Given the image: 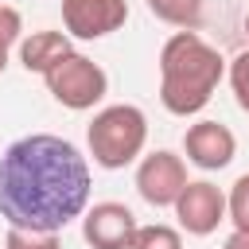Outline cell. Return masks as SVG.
<instances>
[{
    "instance_id": "6da1fadb",
    "label": "cell",
    "mask_w": 249,
    "mask_h": 249,
    "mask_svg": "<svg viewBox=\"0 0 249 249\" xmlns=\"http://www.w3.org/2000/svg\"><path fill=\"white\" fill-rule=\"evenodd\" d=\"M89 206V163L86 156L54 136L27 132L0 156V214L8 226L66 230Z\"/></svg>"
},
{
    "instance_id": "7a4b0ae2",
    "label": "cell",
    "mask_w": 249,
    "mask_h": 249,
    "mask_svg": "<svg viewBox=\"0 0 249 249\" xmlns=\"http://www.w3.org/2000/svg\"><path fill=\"white\" fill-rule=\"evenodd\" d=\"M222 78L226 58L198 31H175L160 47V105L171 117L202 113Z\"/></svg>"
},
{
    "instance_id": "3957f363",
    "label": "cell",
    "mask_w": 249,
    "mask_h": 249,
    "mask_svg": "<svg viewBox=\"0 0 249 249\" xmlns=\"http://www.w3.org/2000/svg\"><path fill=\"white\" fill-rule=\"evenodd\" d=\"M86 144L97 167L105 171H121L128 163H136L144 156L148 144V117L140 105H105L93 113V121L86 124Z\"/></svg>"
},
{
    "instance_id": "277c9868",
    "label": "cell",
    "mask_w": 249,
    "mask_h": 249,
    "mask_svg": "<svg viewBox=\"0 0 249 249\" xmlns=\"http://www.w3.org/2000/svg\"><path fill=\"white\" fill-rule=\"evenodd\" d=\"M47 93L62 105V109H74V113H86L93 109L105 93H109V74L101 70V62H93L89 54L82 51H70L62 62H54L47 74Z\"/></svg>"
},
{
    "instance_id": "5b68a950",
    "label": "cell",
    "mask_w": 249,
    "mask_h": 249,
    "mask_svg": "<svg viewBox=\"0 0 249 249\" xmlns=\"http://www.w3.org/2000/svg\"><path fill=\"white\" fill-rule=\"evenodd\" d=\"M187 183H191L187 179V160L171 148H156V152L136 160V195L156 210L175 206V198L183 195Z\"/></svg>"
},
{
    "instance_id": "8992f818",
    "label": "cell",
    "mask_w": 249,
    "mask_h": 249,
    "mask_svg": "<svg viewBox=\"0 0 249 249\" xmlns=\"http://www.w3.org/2000/svg\"><path fill=\"white\" fill-rule=\"evenodd\" d=\"M128 23V0H62V31L78 43L105 39Z\"/></svg>"
},
{
    "instance_id": "52a82bcc",
    "label": "cell",
    "mask_w": 249,
    "mask_h": 249,
    "mask_svg": "<svg viewBox=\"0 0 249 249\" xmlns=\"http://www.w3.org/2000/svg\"><path fill=\"white\" fill-rule=\"evenodd\" d=\"M175 218L179 230L191 237H210L222 222H226V191L214 187L210 179H191L183 187V195L175 198Z\"/></svg>"
},
{
    "instance_id": "ba28073f",
    "label": "cell",
    "mask_w": 249,
    "mask_h": 249,
    "mask_svg": "<svg viewBox=\"0 0 249 249\" xmlns=\"http://www.w3.org/2000/svg\"><path fill=\"white\" fill-rule=\"evenodd\" d=\"M136 226H140L136 214L124 202H113V198L93 202L82 214V237H86L89 249H128L132 237H136Z\"/></svg>"
},
{
    "instance_id": "9c48e42d",
    "label": "cell",
    "mask_w": 249,
    "mask_h": 249,
    "mask_svg": "<svg viewBox=\"0 0 249 249\" xmlns=\"http://www.w3.org/2000/svg\"><path fill=\"white\" fill-rule=\"evenodd\" d=\"M183 156L198 171H222L237 156V136L222 121H195L183 132Z\"/></svg>"
},
{
    "instance_id": "30bf717a",
    "label": "cell",
    "mask_w": 249,
    "mask_h": 249,
    "mask_svg": "<svg viewBox=\"0 0 249 249\" xmlns=\"http://www.w3.org/2000/svg\"><path fill=\"white\" fill-rule=\"evenodd\" d=\"M70 35L66 31H31L27 39H19V62L27 74H47L54 62H62L70 54Z\"/></svg>"
},
{
    "instance_id": "8fae6325",
    "label": "cell",
    "mask_w": 249,
    "mask_h": 249,
    "mask_svg": "<svg viewBox=\"0 0 249 249\" xmlns=\"http://www.w3.org/2000/svg\"><path fill=\"white\" fill-rule=\"evenodd\" d=\"M144 4L160 23L179 31H198L206 19V0H144Z\"/></svg>"
},
{
    "instance_id": "7c38bea8",
    "label": "cell",
    "mask_w": 249,
    "mask_h": 249,
    "mask_svg": "<svg viewBox=\"0 0 249 249\" xmlns=\"http://www.w3.org/2000/svg\"><path fill=\"white\" fill-rule=\"evenodd\" d=\"M4 249H62L58 230H27V226H8Z\"/></svg>"
},
{
    "instance_id": "4fadbf2b",
    "label": "cell",
    "mask_w": 249,
    "mask_h": 249,
    "mask_svg": "<svg viewBox=\"0 0 249 249\" xmlns=\"http://www.w3.org/2000/svg\"><path fill=\"white\" fill-rule=\"evenodd\" d=\"M128 249H183V233L175 226H163V222L136 226V237Z\"/></svg>"
},
{
    "instance_id": "5bb4252c",
    "label": "cell",
    "mask_w": 249,
    "mask_h": 249,
    "mask_svg": "<svg viewBox=\"0 0 249 249\" xmlns=\"http://www.w3.org/2000/svg\"><path fill=\"white\" fill-rule=\"evenodd\" d=\"M226 222H233V230H249V171L226 191Z\"/></svg>"
},
{
    "instance_id": "9a60e30c",
    "label": "cell",
    "mask_w": 249,
    "mask_h": 249,
    "mask_svg": "<svg viewBox=\"0 0 249 249\" xmlns=\"http://www.w3.org/2000/svg\"><path fill=\"white\" fill-rule=\"evenodd\" d=\"M19 35H23V16L12 4H0V74L8 70V54L12 47H19Z\"/></svg>"
},
{
    "instance_id": "2e32d148",
    "label": "cell",
    "mask_w": 249,
    "mask_h": 249,
    "mask_svg": "<svg viewBox=\"0 0 249 249\" xmlns=\"http://www.w3.org/2000/svg\"><path fill=\"white\" fill-rule=\"evenodd\" d=\"M226 78H230V89H233V101L241 105V113H249V47L241 54L230 58L226 66Z\"/></svg>"
},
{
    "instance_id": "e0dca14e",
    "label": "cell",
    "mask_w": 249,
    "mask_h": 249,
    "mask_svg": "<svg viewBox=\"0 0 249 249\" xmlns=\"http://www.w3.org/2000/svg\"><path fill=\"white\" fill-rule=\"evenodd\" d=\"M222 249H249V230H233V233L222 241Z\"/></svg>"
},
{
    "instance_id": "ac0fdd59",
    "label": "cell",
    "mask_w": 249,
    "mask_h": 249,
    "mask_svg": "<svg viewBox=\"0 0 249 249\" xmlns=\"http://www.w3.org/2000/svg\"><path fill=\"white\" fill-rule=\"evenodd\" d=\"M245 35H249V16H245Z\"/></svg>"
}]
</instances>
